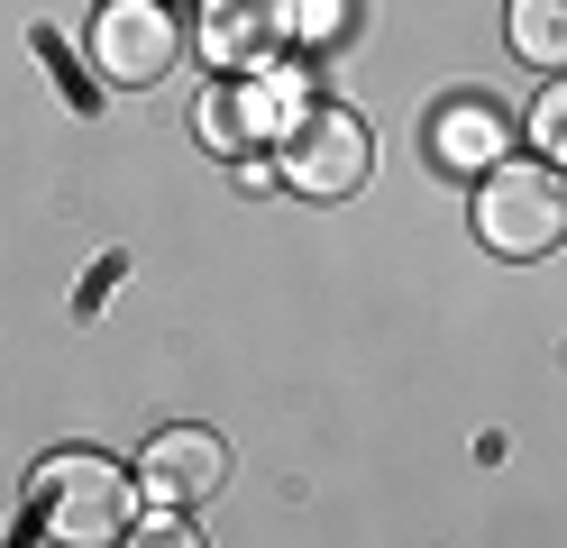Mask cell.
Returning <instances> with one entry per match:
<instances>
[{"label": "cell", "mask_w": 567, "mask_h": 548, "mask_svg": "<svg viewBox=\"0 0 567 548\" xmlns=\"http://www.w3.org/2000/svg\"><path fill=\"white\" fill-rule=\"evenodd\" d=\"M284 28H293V10L284 0H210L202 10V46L220 55V64H275L284 55Z\"/></svg>", "instance_id": "8992f818"}, {"label": "cell", "mask_w": 567, "mask_h": 548, "mask_svg": "<svg viewBox=\"0 0 567 548\" xmlns=\"http://www.w3.org/2000/svg\"><path fill=\"white\" fill-rule=\"evenodd\" d=\"M229 485V448L210 430H156L147 457H137V494H147L156 511H193Z\"/></svg>", "instance_id": "277c9868"}, {"label": "cell", "mask_w": 567, "mask_h": 548, "mask_svg": "<svg viewBox=\"0 0 567 548\" xmlns=\"http://www.w3.org/2000/svg\"><path fill=\"white\" fill-rule=\"evenodd\" d=\"M174 10L165 0H101V19H92V55L111 83H156V73L174 64Z\"/></svg>", "instance_id": "5b68a950"}, {"label": "cell", "mask_w": 567, "mask_h": 548, "mask_svg": "<svg viewBox=\"0 0 567 548\" xmlns=\"http://www.w3.org/2000/svg\"><path fill=\"white\" fill-rule=\"evenodd\" d=\"M504 37L522 64L567 73V0H504Z\"/></svg>", "instance_id": "ba28073f"}, {"label": "cell", "mask_w": 567, "mask_h": 548, "mask_svg": "<svg viewBox=\"0 0 567 548\" xmlns=\"http://www.w3.org/2000/svg\"><path fill=\"white\" fill-rule=\"evenodd\" d=\"M530 137H540V165H567V73L530 101Z\"/></svg>", "instance_id": "9c48e42d"}, {"label": "cell", "mask_w": 567, "mask_h": 548, "mask_svg": "<svg viewBox=\"0 0 567 548\" xmlns=\"http://www.w3.org/2000/svg\"><path fill=\"white\" fill-rule=\"evenodd\" d=\"M28 494H38V530L55 548H111L128 539V511H137V475L111 466L101 448H64L28 475Z\"/></svg>", "instance_id": "6da1fadb"}, {"label": "cell", "mask_w": 567, "mask_h": 548, "mask_svg": "<svg viewBox=\"0 0 567 548\" xmlns=\"http://www.w3.org/2000/svg\"><path fill=\"white\" fill-rule=\"evenodd\" d=\"M375 165V137L358 110H311V120H293V137H284V193H302V201H358V183Z\"/></svg>", "instance_id": "3957f363"}, {"label": "cell", "mask_w": 567, "mask_h": 548, "mask_svg": "<svg viewBox=\"0 0 567 548\" xmlns=\"http://www.w3.org/2000/svg\"><path fill=\"white\" fill-rule=\"evenodd\" d=\"M128 548H210V539H202V530L184 521V511H165V521H147V530H137Z\"/></svg>", "instance_id": "30bf717a"}, {"label": "cell", "mask_w": 567, "mask_h": 548, "mask_svg": "<svg viewBox=\"0 0 567 548\" xmlns=\"http://www.w3.org/2000/svg\"><path fill=\"white\" fill-rule=\"evenodd\" d=\"M476 238L494 256H549L567 238V174L540 156H504L494 174H476Z\"/></svg>", "instance_id": "7a4b0ae2"}, {"label": "cell", "mask_w": 567, "mask_h": 548, "mask_svg": "<svg viewBox=\"0 0 567 548\" xmlns=\"http://www.w3.org/2000/svg\"><path fill=\"white\" fill-rule=\"evenodd\" d=\"M421 137H431V165H449V174H494L513 128H504V110H494V101H449Z\"/></svg>", "instance_id": "52a82bcc"}]
</instances>
